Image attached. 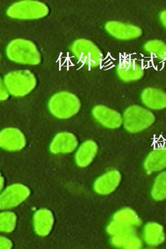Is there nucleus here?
<instances>
[{"mask_svg":"<svg viewBox=\"0 0 166 249\" xmlns=\"http://www.w3.org/2000/svg\"><path fill=\"white\" fill-rule=\"evenodd\" d=\"M6 53L10 61L19 64L38 65L41 62L37 47L27 39L18 38L11 41L6 47Z\"/></svg>","mask_w":166,"mask_h":249,"instance_id":"nucleus-1","label":"nucleus"},{"mask_svg":"<svg viewBox=\"0 0 166 249\" xmlns=\"http://www.w3.org/2000/svg\"><path fill=\"white\" fill-rule=\"evenodd\" d=\"M49 109L59 119H68L76 115L81 107L80 99L73 93L63 91L55 93L49 102Z\"/></svg>","mask_w":166,"mask_h":249,"instance_id":"nucleus-2","label":"nucleus"},{"mask_svg":"<svg viewBox=\"0 0 166 249\" xmlns=\"http://www.w3.org/2000/svg\"><path fill=\"white\" fill-rule=\"evenodd\" d=\"M10 94L23 97L29 94L37 85V79L29 70H18L7 73L3 80Z\"/></svg>","mask_w":166,"mask_h":249,"instance_id":"nucleus-3","label":"nucleus"},{"mask_svg":"<svg viewBox=\"0 0 166 249\" xmlns=\"http://www.w3.org/2000/svg\"><path fill=\"white\" fill-rule=\"evenodd\" d=\"M122 118L125 129L132 133L143 131L155 121V117L151 111L138 106L129 107L125 110Z\"/></svg>","mask_w":166,"mask_h":249,"instance_id":"nucleus-4","label":"nucleus"},{"mask_svg":"<svg viewBox=\"0 0 166 249\" xmlns=\"http://www.w3.org/2000/svg\"><path fill=\"white\" fill-rule=\"evenodd\" d=\"M71 51L78 62L89 68L100 66L103 60V55L100 49L88 39H79L75 41L71 46Z\"/></svg>","mask_w":166,"mask_h":249,"instance_id":"nucleus-5","label":"nucleus"},{"mask_svg":"<svg viewBox=\"0 0 166 249\" xmlns=\"http://www.w3.org/2000/svg\"><path fill=\"white\" fill-rule=\"evenodd\" d=\"M49 9L45 3L37 1L16 2L7 9L8 17L18 19H34L48 15Z\"/></svg>","mask_w":166,"mask_h":249,"instance_id":"nucleus-6","label":"nucleus"},{"mask_svg":"<svg viewBox=\"0 0 166 249\" xmlns=\"http://www.w3.org/2000/svg\"><path fill=\"white\" fill-rule=\"evenodd\" d=\"M31 191L26 185L17 183L10 185L1 193L0 208L1 210L18 206L30 196Z\"/></svg>","mask_w":166,"mask_h":249,"instance_id":"nucleus-7","label":"nucleus"},{"mask_svg":"<svg viewBox=\"0 0 166 249\" xmlns=\"http://www.w3.org/2000/svg\"><path fill=\"white\" fill-rule=\"evenodd\" d=\"M26 145L25 136L18 128H6L0 133V146L5 151H19L24 148Z\"/></svg>","mask_w":166,"mask_h":249,"instance_id":"nucleus-8","label":"nucleus"},{"mask_svg":"<svg viewBox=\"0 0 166 249\" xmlns=\"http://www.w3.org/2000/svg\"><path fill=\"white\" fill-rule=\"evenodd\" d=\"M105 29L112 36L120 40H131L140 37L142 31L135 25L118 21H109Z\"/></svg>","mask_w":166,"mask_h":249,"instance_id":"nucleus-9","label":"nucleus"},{"mask_svg":"<svg viewBox=\"0 0 166 249\" xmlns=\"http://www.w3.org/2000/svg\"><path fill=\"white\" fill-rule=\"evenodd\" d=\"M92 113L94 119L107 128H119L123 123V118L119 113L105 106H95Z\"/></svg>","mask_w":166,"mask_h":249,"instance_id":"nucleus-10","label":"nucleus"},{"mask_svg":"<svg viewBox=\"0 0 166 249\" xmlns=\"http://www.w3.org/2000/svg\"><path fill=\"white\" fill-rule=\"evenodd\" d=\"M116 72L122 81L127 82L139 80L145 73L143 67L139 63L128 58L118 63Z\"/></svg>","mask_w":166,"mask_h":249,"instance_id":"nucleus-11","label":"nucleus"},{"mask_svg":"<svg viewBox=\"0 0 166 249\" xmlns=\"http://www.w3.org/2000/svg\"><path fill=\"white\" fill-rule=\"evenodd\" d=\"M121 180V175L117 170H111L99 177L94 183V190L98 195H108L116 191Z\"/></svg>","mask_w":166,"mask_h":249,"instance_id":"nucleus-12","label":"nucleus"},{"mask_svg":"<svg viewBox=\"0 0 166 249\" xmlns=\"http://www.w3.org/2000/svg\"><path fill=\"white\" fill-rule=\"evenodd\" d=\"M78 145V141L74 134L61 132L53 138L50 145V150L54 155L67 154L74 151Z\"/></svg>","mask_w":166,"mask_h":249,"instance_id":"nucleus-13","label":"nucleus"},{"mask_svg":"<svg viewBox=\"0 0 166 249\" xmlns=\"http://www.w3.org/2000/svg\"><path fill=\"white\" fill-rule=\"evenodd\" d=\"M54 219L52 212L47 209H41L34 213L33 228L37 235L45 237L52 231Z\"/></svg>","mask_w":166,"mask_h":249,"instance_id":"nucleus-14","label":"nucleus"},{"mask_svg":"<svg viewBox=\"0 0 166 249\" xmlns=\"http://www.w3.org/2000/svg\"><path fill=\"white\" fill-rule=\"evenodd\" d=\"M141 98L144 105L153 110L166 108V93L155 88H147L142 91Z\"/></svg>","mask_w":166,"mask_h":249,"instance_id":"nucleus-15","label":"nucleus"},{"mask_svg":"<svg viewBox=\"0 0 166 249\" xmlns=\"http://www.w3.org/2000/svg\"><path fill=\"white\" fill-rule=\"evenodd\" d=\"M98 151V146L96 142L88 140L84 142L78 148L75 156V161L78 167H88L96 158Z\"/></svg>","mask_w":166,"mask_h":249,"instance_id":"nucleus-16","label":"nucleus"},{"mask_svg":"<svg viewBox=\"0 0 166 249\" xmlns=\"http://www.w3.org/2000/svg\"><path fill=\"white\" fill-rule=\"evenodd\" d=\"M144 167L148 173L163 171L166 168V146L157 148L146 157Z\"/></svg>","mask_w":166,"mask_h":249,"instance_id":"nucleus-17","label":"nucleus"},{"mask_svg":"<svg viewBox=\"0 0 166 249\" xmlns=\"http://www.w3.org/2000/svg\"><path fill=\"white\" fill-rule=\"evenodd\" d=\"M144 239L146 244L151 247H156L163 244L166 236L163 226L155 222L149 223L144 229Z\"/></svg>","mask_w":166,"mask_h":249,"instance_id":"nucleus-18","label":"nucleus"},{"mask_svg":"<svg viewBox=\"0 0 166 249\" xmlns=\"http://www.w3.org/2000/svg\"><path fill=\"white\" fill-rule=\"evenodd\" d=\"M111 243L114 247L124 249H139L143 245L136 232L113 236Z\"/></svg>","mask_w":166,"mask_h":249,"instance_id":"nucleus-19","label":"nucleus"},{"mask_svg":"<svg viewBox=\"0 0 166 249\" xmlns=\"http://www.w3.org/2000/svg\"><path fill=\"white\" fill-rule=\"evenodd\" d=\"M113 220L135 228L140 226L142 223L140 217L138 216L135 211L129 208L120 209L115 213L113 217Z\"/></svg>","mask_w":166,"mask_h":249,"instance_id":"nucleus-20","label":"nucleus"},{"mask_svg":"<svg viewBox=\"0 0 166 249\" xmlns=\"http://www.w3.org/2000/svg\"><path fill=\"white\" fill-rule=\"evenodd\" d=\"M144 47L146 53L158 60L166 61V44L164 42L154 39L146 42Z\"/></svg>","mask_w":166,"mask_h":249,"instance_id":"nucleus-21","label":"nucleus"},{"mask_svg":"<svg viewBox=\"0 0 166 249\" xmlns=\"http://www.w3.org/2000/svg\"><path fill=\"white\" fill-rule=\"evenodd\" d=\"M151 196L156 201L166 199V171L156 177L151 190Z\"/></svg>","mask_w":166,"mask_h":249,"instance_id":"nucleus-22","label":"nucleus"},{"mask_svg":"<svg viewBox=\"0 0 166 249\" xmlns=\"http://www.w3.org/2000/svg\"><path fill=\"white\" fill-rule=\"evenodd\" d=\"M17 216L12 212H4L0 214V230L1 232H13L17 227Z\"/></svg>","mask_w":166,"mask_h":249,"instance_id":"nucleus-23","label":"nucleus"},{"mask_svg":"<svg viewBox=\"0 0 166 249\" xmlns=\"http://www.w3.org/2000/svg\"><path fill=\"white\" fill-rule=\"evenodd\" d=\"M108 234L115 236L130 232H136V228L127 226L112 220L106 228Z\"/></svg>","mask_w":166,"mask_h":249,"instance_id":"nucleus-24","label":"nucleus"},{"mask_svg":"<svg viewBox=\"0 0 166 249\" xmlns=\"http://www.w3.org/2000/svg\"><path fill=\"white\" fill-rule=\"evenodd\" d=\"M0 246L1 249H10L13 248V244L11 241L6 238V237L1 236L0 238Z\"/></svg>","mask_w":166,"mask_h":249,"instance_id":"nucleus-25","label":"nucleus"},{"mask_svg":"<svg viewBox=\"0 0 166 249\" xmlns=\"http://www.w3.org/2000/svg\"><path fill=\"white\" fill-rule=\"evenodd\" d=\"M9 92L8 90L4 84L3 81H1V96H0V98H1V101L6 100L9 97Z\"/></svg>","mask_w":166,"mask_h":249,"instance_id":"nucleus-26","label":"nucleus"},{"mask_svg":"<svg viewBox=\"0 0 166 249\" xmlns=\"http://www.w3.org/2000/svg\"><path fill=\"white\" fill-rule=\"evenodd\" d=\"M160 19L162 24L166 28V10L162 12L160 15Z\"/></svg>","mask_w":166,"mask_h":249,"instance_id":"nucleus-27","label":"nucleus"},{"mask_svg":"<svg viewBox=\"0 0 166 249\" xmlns=\"http://www.w3.org/2000/svg\"><path fill=\"white\" fill-rule=\"evenodd\" d=\"M4 181H3V178L2 177V179H1V188L2 189V188H3V183Z\"/></svg>","mask_w":166,"mask_h":249,"instance_id":"nucleus-28","label":"nucleus"}]
</instances>
